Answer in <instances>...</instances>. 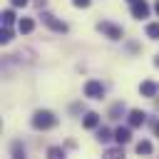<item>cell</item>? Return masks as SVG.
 <instances>
[{
	"mask_svg": "<svg viewBox=\"0 0 159 159\" xmlns=\"http://www.w3.org/2000/svg\"><path fill=\"white\" fill-rule=\"evenodd\" d=\"M154 10H157V15H159V0H157V5H154Z\"/></svg>",
	"mask_w": 159,
	"mask_h": 159,
	"instance_id": "cb8c5ba5",
	"label": "cell"
},
{
	"mask_svg": "<svg viewBox=\"0 0 159 159\" xmlns=\"http://www.w3.org/2000/svg\"><path fill=\"white\" fill-rule=\"evenodd\" d=\"M10 40H12V30L2 25V27H0V42H2V45H7Z\"/></svg>",
	"mask_w": 159,
	"mask_h": 159,
	"instance_id": "e0dca14e",
	"label": "cell"
},
{
	"mask_svg": "<svg viewBox=\"0 0 159 159\" xmlns=\"http://www.w3.org/2000/svg\"><path fill=\"white\" fill-rule=\"evenodd\" d=\"M32 27H35V22H32L30 17H22V20L17 22V30H20L22 35H27V32H32Z\"/></svg>",
	"mask_w": 159,
	"mask_h": 159,
	"instance_id": "7c38bea8",
	"label": "cell"
},
{
	"mask_svg": "<svg viewBox=\"0 0 159 159\" xmlns=\"http://www.w3.org/2000/svg\"><path fill=\"white\" fill-rule=\"evenodd\" d=\"M82 127H87V129L99 127V114H97V112H87V114H84V119H82Z\"/></svg>",
	"mask_w": 159,
	"mask_h": 159,
	"instance_id": "ba28073f",
	"label": "cell"
},
{
	"mask_svg": "<svg viewBox=\"0 0 159 159\" xmlns=\"http://www.w3.org/2000/svg\"><path fill=\"white\" fill-rule=\"evenodd\" d=\"M137 154H142V157H147V154H152V142H147V139H142V142L137 144Z\"/></svg>",
	"mask_w": 159,
	"mask_h": 159,
	"instance_id": "5bb4252c",
	"label": "cell"
},
{
	"mask_svg": "<svg viewBox=\"0 0 159 159\" xmlns=\"http://www.w3.org/2000/svg\"><path fill=\"white\" fill-rule=\"evenodd\" d=\"M40 17H42V22H45V25H47L52 32H60V35H65V32L70 30V27H67V22L57 20V17H55V15H50V12H42Z\"/></svg>",
	"mask_w": 159,
	"mask_h": 159,
	"instance_id": "3957f363",
	"label": "cell"
},
{
	"mask_svg": "<svg viewBox=\"0 0 159 159\" xmlns=\"http://www.w3.org/2000/svg\"><path fill=\"white\" fill-rule=\"evenodd\" d=\"M147 119V114L142 109H129V127H142Z\"/></svg>",
	"mask_w": 159,
	"mask_h": 159,
	"instance_id": "52a82bcc",
	"label": "cell"
},
{
	"mask_svg": "<svg viewBox=\"0 0 159 159\" xmlns=\"http://www.w3.org/2000/svg\"><path fill=\"white\" fill-rule=\"evenodd\" d=\"M35 5H37V7H45V5H47V0H35Z\"/></svg>",
	"mask_w": 159,
	"mask_h": 159,
	"instance_id": "7402d4cb",
	"label": "cell"
},
{
	"mask_svg": "<svg viewBox=\"0 0 159 159\" xmlns=\"http://www.w3.org/2000/svg\"><path fill=\"white\" fill-rule=\"evenodd\" d=\"M55 124H57V117H55L50 109H37V112L32 114V127L40 129V132H45V129H50V127H55Z\"/></svg>",
	"mask_w": 159,
	"mask_h": 159,
	"instance_id": "6da1fadb",
	"label": "cell"
},
{
	"mask_svg": "<svg viewBox=\"0 0 159 159\" xmlns=\"http://www.w3.org/2000/svg\"><path fill=\"white\" fill-rule=\"evenodd\" d=\"M47 159H65V149L62 147H50L47 149Z\"/></svg>",
	"mask_w": 159,
	"mask_h": 159,
	"instance_id": "2e32d148",
	"label": "cell"
},
{
	"mask_svg": "<svg viewBox=\"0 0 159 159\" xmlns=\"http://www.w3.org/2000/svg\"><path fill=\"white\" fill-rule=\"evenodd\" d=\"M124 112V104L122 102H117V104H112V109H109V119H119V114Z\"/></svg>",
	"mask_w": 159,
	"mask_h": 159,
	"instance_id": "ac0fdd59",
	"label": "cell"
},
{
	"mask_svg": "<svg viewBox=\"0 0 159 159\" xmlns=\"http://www.w3.org/2000/svg\"><path fill=\"white\" fill-rule=\"evenodd\" d=\"M154 134L159 137V122H154Z\"/></svg>",
	"mask_w": 159,
	"mask_h": 159,
	"instance_id": "603a6c76",
	"label": "cell"
},
{
	"mask_svg": "<svg viewBox=\"0 0 159 159\" xmlns=\"http://www.w3.org/2000/svg\"><path fill=\"white\" fill-rule=\"evenodd\" d=\"M10 2H12V7H25L30 0H10Z\"/></svg>",
	"mask_w": 159,
	"mask_h": 159,
	"instance_id": "44dd1931",
	"label": "cell"
},
{
	"mask_svg": "<svg viewBox=\"0 0 159 159\" xmlns=\"http://www.w3.org/2000/svg\"><path fill=\"white\" fill-rule=\"evenodd\" d=\"M114 139H117L119 144H127V142L132 139V132H129V127H117V129H114Z\"/></svg>",
	"mask_w": 159,
	"mask_h": 159,
	"instance_id": "9c48e42d",
	"label": "cell"
},
{
	"mask_svg": "<svg viewBox=\"0 0 159 159\" xmlns=\"http://www.w3.org/2000/svg\"><path fill=\"white\" fill-rule=\"evenodd\" d=\"M89 2H92V0H72L75 7H89Z\"/></svg>",
	"mask_w": 159,
	"mask_h": 159,
	"instance_id": "ffe728a7",
	"label": "cell"
},
{
	"mask_svg": "<svg viewBox=\"0 0 159 159\" xmlns=\"http://www.w3.org/2000/svg\"><path fill=\"white\" fill-rule=\"evenodd\" d=\"M97 30H99L104 37H109V40H122V37H124L122 27L114 25V22H97Z\"/></svg>",
	"mask_w": 159,
	"mask_h": 159,
	"instance_id": "7a4b0ae2",
	"label": "cell"
},
{
	"mask_svg": "<svg viewBox=\"0 0 159 159\" xmlns=\"http://www.w3.org/2000/svg\"><path fill=\"white\" fill-rule=\"evenodd\" d=\"M147 37L149 40H159V22H149L147 25Z\"/></svg>",
	"mask_w": 159,
	"mask_h": 159,
	"instance_id": "9a60e30c",
	"label": "cell"
},
{
	"mask_svg": "<svg viewBox=\"0 0 159 159\" xmlns=\"http://www.w3.org/2000/svg\"><path fill=\"white\" fill-rule=\"evenodd\" d=\"M102 159H124V152H122V147H109L102 154Z\"/></svg>",
	"mask_w": 159,
	"mask_h": 159,
	"instance_id": "8fae6325",
	"label": "cell"
},
{
	"mask_svg": "<svg viewBox=\"0 0 159 159\" xmlns=\"http://www.w3.org/2000/svg\"><path fill=\"white\" fill-rule=\"evenodd\" d=\"M10 154H12V159H25V147H22V142H12V144H10Z\"/></svg>",
	"mask_w": 159,
	"mask_h": 159,
	"instance_id": "30bf717a",
	"label": "cell"
},
{
	"mask_svg": "<svg viewBox=\"0 0 159 159\" xmlns=\"http://www.w3.org/2000/svg\"><path fill=\"white\" fill-rule=\"evenodd\" d=\"M139 92H142V97H157L159 84H157V82H152V80H147V82H142V84H139Z\"/></svg>",
	"mask_w": 159,
	"mask_h": 159,
	"instance_id": "8992f818",
	"label": "cell"
},
{
	"mask_svg": "<svg viewBox=\"0 0 159 159\" xmlns=\"http://www.w3.org/2000/svg\"><path fill=\"white\" fill-rule=\"evenodd\" d=\"M129 2H134V0H129Z\"/></svg>",
	"mask_w": 159,
	"mask_h": 159,
	"instance_id": "484cf974",
	"label": "cell"
},
{
	"mask_svg": "<svg viewBox=\"0 0 159 159\" xmlns=\"http://www.w3.org/2000/svg\"><path fill=\"white\" fill-rule=\"evenodd\" d=\"M154 65H157V67H159V55H157V57H154Z\"/></svg>",
	"mask_w": 159,
	"mask_h": 159,
	"instance_id": "d4e9b609",
	"label": "cell"
},
{
	"mask_svg": "<svg viewBox=\"0 0 159 159\" xmlns=\"http://www.w3.org/2000/svg\"><path fill=\"white\" fill-rule=\"evenodd\" d=\"M147 15H149V5H147L144 0H134V2H132V17L142 20V17H147Z\"/></svg>",
	"mask_w": 159,
	"mask_h": 159,
	"instance_id": "5b68a950",
	"label": "cell"
},
{
	"mask_svg": "<svg viewBox=\"0 0 159 159\" xmlns=\"http://www.w3.org/2000/svg\"><path fill=\"white\" fill-rule=\"evenodd\" d=\"M12 22H15V12H12V10H5V12H2V25L10 27Z\"/></svg>",
	"mask_w": 159,
	"mask_h": 159,
	"instance_id": "d6986e66",
	"label": "cell"
},
{
	"mask_svg": "<svg viewBox=\"0 0 159 159\" xmlns=\"http://www.w3.org/2000/svg\"><path fill=\"white\" fill-rule=\"evenodd\" d=\"M97 139L99 142H109V139H114V132H109L107 127H99L97 129Z\"/></svg>",
	"mask_w": 159,
	"mask_h": 159,
	"instance_id": "4fadbf2b",
	"label": "cell"
},
{
	"mask_svg": "<svg viewBox=\"0 0 159 159\" xmlns=\"http://www.w3.org/2000/svg\"><path fill=\"white\" fill-rule=\"evenodd\" d=\"M84 97H89V99H102V97H104V87H102V82L89 80V82L84 84Z\"/></svg>",
	"mask_w": 159,
	"mask_h": 159,
	"instance_id": "277c9868",
	"label": "cell"
}]
</instances>
